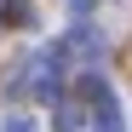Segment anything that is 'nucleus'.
<instances>
[{
  "instance_id": "1",
  "label": "nucleus",
  "mask_w": 132,
  "mask_h": 132,
  "mask_svg": "<svg viewBox=\"0 0 132 132\" xmlns=\"http://www.w3.org/2000/svg\"><path fill=\"white\" fill-rule=\"evenodd\" d=\"M57 52H63V57H103V35H98L92 23H75L69 35L57 40Z\"/></svg>"
},
{
  "instance_id": "2",
  "label": "nucleus",
  "mask_w": 132,
  "mask_h": 132,
  "mask_svg": "<svg viewBox=\"0 0 132 132\" xmlns=\"http://www.w3.org/2000/svg\"><path fill=\"white\" fill-rule=\"evenodd\" d=\"M92 132H121V103H115V92H98V98H92Z\"/></svg>"
},
{
  "instance_id": "3",
  "label": "nucleus",
  "mask_w": 132,
  "mask_h": 132,
  "mask_svg": "<svg viewBox=\"0 0 132 132\" xmlns=\"http://www.w3.org/2000/svg\"><path fill=\"white\" fill-rule=\"evenodd\" d=\"M52 121H57L52 132H80V121H86V115H80V98H57V115H52Z\"/></svg>"
},
{
  "instance_id": "4",
  "label": "nucleus",
  "mask_w": 132,
  "mask_h": 132,
  "mask_svg": "<svg viewBox=\"0 0 132 132\" xmlns=\"http://www.w3.org/2000/svg\"><path fill=\"white\" fill-rule=\"evenodd\" d=\"M6 23H35V6H29V0H12V6H6Z\"/></svg>"
},
{
  "instance_id": "5",
  "label": "nucleus",
  "mask_w": 132,
  "mask_h": 132,
  "mask_svg": "<svg viewBox=\"0 0 132 132\" xmlns=\"http://www.w3.org/2000/svg\"><path fill=\"white\" fill-rule=\"evenodd\" d=\"M6 132H35V121H29V115H12V121H6Z\"/></svg>"
},
{
  "instance_id": "6",
  "label": "nucleus",
  "mask_w": 132,
  "mask_h": 132,
  "mask_svg": "<svg viewBox=\"0 0 132 132\" xmlns=\"http://www.w3.org/2000/svg\"><path fill=\"white\" fill-rule=\"evenodd\" d=\"M63 6H69L75 17H86V12H92V6H98V0H63Z\"/></svg>"
}]
</instances>
